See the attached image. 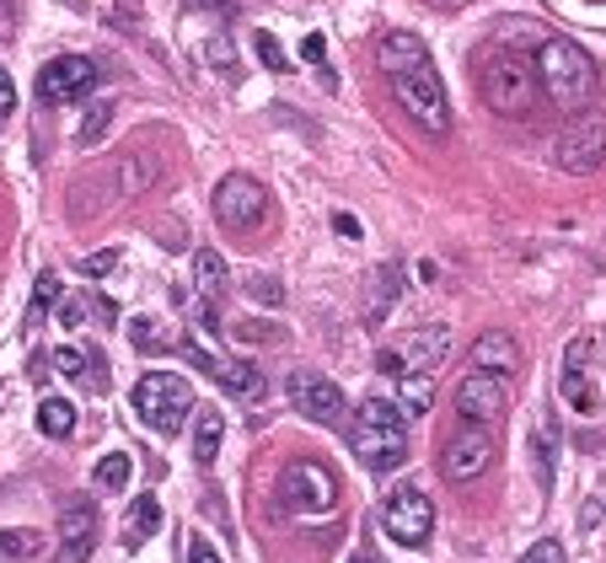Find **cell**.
<instances>
[{"label":"cell","mask_w":606,"mask_h":563,"mask_svg":"<svg viewBox=\"0 0 606 563\" xmlns=\"http://www.w3.org/2000/svg\"><path fill=\"white\" fill-rule=\"evenodd\" d=\"M537 76H542V91L559 102V108H591L596 102V86H602V71L596 59L580 48L574 39H548L537 48Z\"/></svg>","instance_id":"6da1fadb"},{"label":"cell","mask_w":606,"mask_h":563,"mask_svg":"<svg viewBox=\"0 0 606 563\" xmlns=\"http://www.w3.org/2000/svg\"><path fill=\"white\" fill-rule=\"evenodd\" d=\"M537 59H526L516 48H499V54H488L484 59V102L494 113H505V119H516V113H531V102H537Z\"/></svg>","instance_id":"7a4b0ae2"},{"label":"cell","mask_w":606,"mask_h":563,"mask_svg":"<svg viewBox=\"0 0 606 563\" xmlns=\"http://www.w3.org/2000/svg\"><path fill=\"white\" fill-rule=\"evenodd\" d=\"M134 413L145 419V430L156 435H177L194 413V387L177 370H151L134 381Z\"/></svg>","instance_id":"3957f363"},{"label":"cell","mask_w":606,"mask_h":563,"mask_svg":"<svg viewBox=\"0 0 606 563\" xmlns=\"http://www.w3.org/2000/svg\"><path fill=\"white\" fill-rule=\"evenodd\" d=\"M553 161H559V172H569V177L602 172V161H606V113L602 108H580V113L559 129Z\"/></svg>","instance_id":"277c9868"},{"label":"cell","mask_w":606,"mask_h":563,"mask_svg":"<svg viewBox=\"0 0 606 563\" xmlns=\"http://www.w3.org/2000/svg\"><path fill=\"white\" fill-rule=\"evenodd\" d=\"M392 91H398L408 119L424 123L430 134H445V129H451V97H445V80L435 76V65H413L403 76H392Z\"/></svg>","instance_id":"5b68a950"},{"label":"cell","mask_w":606,"mask_h":563,"mask_svg":"<svg viewBox=\"0 0 606 563\" xmlns=\"http://www.w3.org/2000/svg\"><path fill=\"white\" fill-rule=\"evenodd\" d=\"M280 499L295 516H333L338 483L327 478V467H317V462H290L280 473Z\"/></svg>","instance_id":"8992f818"},{"label":"cell","mask_w":606,"mask_h":563,"mask_svg":"<svg viewBox=\"0 0 606 563\" xmlns=\"http://www.w3.org/2000/svg\"><path fill=\"white\" fill-rule=\"evenodd\" d=\"M381 526H387V537H392L398 548H430V537H435V505L408 483L398 494H387Z\"/></svg>","instance_id":"52a82bcc"},{"label":"cell","mask_w":606,"mask_h":563,"mask_svg":"<svg viewBox=\"0 0 606 563\" xmlns=\"http://www.w3.org/2000/svg\"><path fill=\"white\" fill-rule=\"evenodd\" d=\"M215 215H220L226 231H252V226H263V215H269V194H263V183L247 177V172L220 177V183H215Z\"/></svg>","instance_id":"ba28073f"},{"label":"cell","mask_w":606,"mask_h":563,"mask_svg":"<svg viewBox=\"0 0 606 563\" xmlns=\"http://www.w3.org/2000/svg\"><path fill=\"white\" fill-rule=\"evenodd\" d=\"M494 467V435L484 424H462L451 441L441 445V473L451 483H473Z\"/></svg>","instance_id":"9c48e42d"},{"label":"cell","mask_w":606,"mask_h":563,"mask_svg":"<svg viewBox=\"0 0 606 563\" xmlns=\"http://www.w3.org/2000/svg\"><path fill=\"white\" fill-rule=\"evenodd\" d=\"M505 408H510V387H505V376H494V370H473V376H462V387H456V413H462L467 424L494 430V424L505 419Z\"/></svg>","instance_id":"30bf717a"},{"label":"cell","mask_w":606,"mask_h":563,"mask_svg":"<svg viewBox=\"0 0 606 563\" xmlns=\"http://www.w3.org/2000/svg\"><path fill=\"white\" fill-rule=\"evenodd\" d=\"M91 86H97V65L86 54H59V59H48L39 71L43 102H82Z\"/></svg>","instance_id":"8fae6325"},{"label":"cell","mask_w":606,"mask_h":563,"mask_svg":"<svg viewBox=\"0 0 606 563\" xmlns=\"http://www.w3.org/2000/svg\"><path fill=\"white\" fill-rule=\"evenodd\" d=\"M349 451L360 456V467L370 473H392L408 462V435L403 430H376V424H355L349 430Z\"/></svg>","instance_id":"7c38bea8"},{"label":"cell","mask_w":606,"mask_h":563,"mask_svg":"<svg viewBox=\"0 0 606 563\" xmlns=\"http://www.w3.org/2000/svg\"><path fill=\"white\" fill-rule=\"evenodd\" d=\"M91 542H97V510L86 499H65L59 505V548H54V563H86L91 559Z\"/></svg>","instance_id":"4fadbf2b"},{"label":"cell","mask_w":606,"mask_h":563,"mask_svg":"<svg viewBox=\"0 0 606 563\" xmlns=\"http://www.w3.org/2000/svg\"><path fill=\"white\" fill-rule=\"evenodd\" d=\"M290 402L312 419V424H338L344 419V392L323 381V376H312V370H295L290 376Z\"/></svg>","instance_id":"5bb4252c"},{"label":"cell","mask_w":606,"mask_h":563,"mask_svg":"<svg viewBox=\"0 0 606 563\" xmlns=\"http://www.w3.org/2000/svg\"><path fill=\"white\" fill-rule=\"evenodd\" d=\"M445 355H451V327H445V322L419 327V333L403 344V365L413 370V376H435V370L445 365Z\"/></svg>","instance_id":"9a60e30c"},{"label":"cell","mask_w":606,"mask_h":563,"mask_svg":"<svg viewBox=\"0 0 606 563\" xmlns=\"http://www.w3.org/2000/svg\"><path fill=\"white\" fill-rule=\"evenodd\" d=\"M521 365V344H516V333H505V327H488L473 338V370H494V376H510Z\"/></svg>","instance_id":"2e32d148"},{"label":"cell","mask_w":606,"mask_h":563,"mask_svg":"<svg viewBox=\"0 0 606 563\" xmlns=\"http://www.w3.org/2000/svg\"><path fill=\"white\" fill-rule=\"evenodd\" d=\"M376 59H381V71L387 76H403V71H413V65H430V43L419 39V33H387V39L376 43Z\"/></svg>","instance_id":"e0dca14e"},{"label":"cell","mask_w":606,"mask_h":563,"mask_svg":"<svg viewBox=\"0 0 606 563\" xmlns=\"http://www.w3.org/2000/svg\"><path fill=\"white\" fill-rule=\"evenodd\" d=\"M162 531V505L156 499H129V516H123V548H140L145 537Z\"/></svg>","instance_id":"ac0fdd59"},{"label":"cell","mask_w":606,"mask_h":563,"mask_svg":"<svg viewBox=\"0 0 606 563\" xmlns=\"http://www.w3.org/2000/svg\"><path fill=\"white\" fill-rule=\"evenodd\" d=\"M215 381L226 387V392H237V398L258 402L263 392H269V381H263V370H252V365L242 360H220V370H215Z\"/></svg>","instance_id":"d6986e66"},{"label":"cell","mask_w":606,"mask_h":563,"mask_svg":"<svg viewBox=\"0 0 606 563\" xmlns=\"http://www.w3.org/2000/svg\"><path fill=\"white\" fill-rule=\"evenodd\" d=\"M355 424H376V430H408V408L398 398H365L355 408Z\"/></svg>","instance_id":"ffe728a7"},{"label":"cell","mask_w":606,"mask_h":563,"mask_svg":"<svg viewBox=\"0 0 606 563\" xmlns=\"http://www.w3.org/2000/svg\"><path fill=\"white\" fill-rule=\"evenodd\" d=\"M220 441H226V419L215 408H199L194 413V462H215Z\"/></svg>","instance_id":"44dd1931"},{"label":"cell","mask_w":606,"mask_h":563,"mask_svg":"<svg viewBox=\"0 0 606 563\" xmlns=\"http://www.w3.org/2000/svg\"><path fill=\"white\" fill-rule=\"evenodd\" d=\"M43 553V537L28 531V526H6L0 531V563H28Z\"/></svg>","instance_id":"7402d4cb"},{"label":"cell","mask_w":606,"mask_h":563,"mask_svg":"<svg viewBox=\"0 0 606 563\" xmlns=\"http://www.w3.org/2000/svg\"><path fill=\"white\" fill-rule=\"evenodd\" d=\"M39 430L48 435V441H65L71 430H76V408L65 398H43L39 402Z\"/></svg>","instance_id":"603a6c76"},{"label":"cell","mask_w":606,"mask_h":563,"mask_svg":"<svg viewBox=\"0 0 606 563\" xmlns=\"http://www.w3.org/2000/svg\"><path fill=\"white\" fill-rule=\"evenodd\" d=\"M194 284H199L204 295H220V290H226V258H220L215 247H199V252H194Z\"/></svg>","instance_id":"cb8c5ba5"},{"label":"cell","mask_w":606,"mask_h":563,"mask_svg":"<svg viewBox=\"0 0 606 563\" xmlns=\"http://www.w3.org/2000/svg\"><path fill=\"white\" fill-rule=\"evenodd\" d=\"M129 344L140 355H162V349H172V333L156 317H129Z\"/></svg>","instance_id":"d4e9b609"},{"label":"cell","mask_w":606,"mask_h":563,"mask_svg":"<svg viewBox=\"0 0 606 563\" xmlns=\"http://www.w3.org/2000/svg\"><path fill=\"white\" fill-rule=\"evenodd\" d=\"M398 381H403V408H408V419H419V413H430V402H435V376H413V370H408V376H398Z\"/></svg>","instance_id":"484cf974"},{"label":"cell","mask_w":606,"mask_h":563,"mask_svg":"<svg viewBox=\"0 0 606 563\" xmlns=\"http://www.w3.org/2000/svg\"><path fill=\"white\" fill-rule=\"evenodd\" d=\"M91 478H97V488H113V494H119V488H129V478H134V456H129V451H113V456H102Z\"/></svg>","instance_id":"4316f807"},{"label":"cell","mask_w":606,"mask_h":563,"mask_svg":"<svg viewBox=\"0 0 606 563\" xmlns=\"http://www.w3.org/2000/svg\"><path fill=\"white\" fill-rule=\"evenodd\" d=\"M48 306H59V280H54V274H39V284H33V306H28V327H33Z\"/></svg>","instance_id":"83f0119b"},{"label":"cell","mask_w":606,"mask_h":563,"mask_svg":"<svg viewBox=\"0 0 606 563\" xmlns=\"http://www.w3.org/2000/svg\"><path fill=\"white\" fill-rule=\"evenodd\" d=\"M151 177H156V166H151V161H145V156H129V161H123V166H119L123 194H140V188H145Z\"/></svg>","instance_id":"f1b7e54d"},{"label":"cell","mask_w":606,"mask_h":563,"mask_svg":"<svg viewBox=\"0 0 606 563\" xmlns=\"http://www.w3.org/2000/svg\"><path fill=\"white\" fill-rule=\"evenodd\" d=\"M247 295L263 301V306H284V284L274 274H247Z\"/></svg>","instance_id":"f546056e"},{"label":"cell","mask_w":606,"mask_h":563,"mask_svg":"<svg viewBox=\"0 0 606 563\" xmlns=\"http://www.w3.org/2000/svg\"><path fill=\"white\" fill-rule=\"evenodd\" d=\"M113 269H119V247H102V252L82 258V274H86V280H108Z\"/></svg>","instance_id":"4dcf8cb0"},{"label":"cell","mask_w":606,"mask_h":563,"mask_svg":"<svg viewBox=\"0 0 606 563\" xmlns=\"http://www.w3.org/2000/svg\"><path fill=\"white\" fill-rule=\"evenodd\" d=\"M48 365H54L59 376H71V381H86V365H91V360H86L82 349H54V360H48Z\"/></svg>","instance_id":"1f68e13d"},{"label":"cell","mask_w":606,"mask_h":563,"mask_svg":"<svg viewBox=\"0 0 606 563\" xmlns=\"http://www.w3.org/2000/svg\"><path fill=\"white\" fill-rule=\"evenodd\" d=\"M108 119H113V102H97V108H91V119L82 123V145H97V140H102V129H108Z\"/></svg>","instance_id":"d6a6232c"},{"label":"cell","mask_w":606,"mask_h":563,"mask_svg":"<svg viewBox=\"0 0 606 563\" xmlns=\"http://www.w3.org/2000/svg\"><path fill=\"white\" fill-rule=\"evenodd\" d=\"M521 563H564V542H559V537H542V542L526 548Z\"/></svg>","instance_id":"836d02e7"},{"label":"cell","mask_w":606,"mask_h":563,"mask_svg":"<svg viewBox=\"0 0 606 563\" xmlns=\"http://www.w3.org/2000/svg\"><path fill=\"white\" fill-rule=\"evenodd\" d=\"M258 59H263V65H269V71H290V59H284V48H280V39H274V33H258Z\"/></svg>","instance_id":"e575fe53"},{"label":"cell","mask_w":606,"mask_h":563,"mask_svg":"<svg viewBox=\"0 0 606 563\" xmlns=\"http://www.w3.org/2000/svg\"><path fill=\"white\" fill-rule=\"evenodd\" d=\"M204 65H220L226 76H237V71H231V43H226V39H209V43H204Z\"/></svg>","instance_id":"d590c367"},{"label":"cell","mask_w":606,"mask_h":563,"mask_svg":"<svg viewBox=\"0 0 606 563\" xmlns=\"http://www.w3.org/2000/svg\"><path fill=\"white\" fill-rule=\"evenodd\" d=\"M86 322V295H65L59 301V327H82Z\"/></svg>","instance_id":"8d00e7d4"},{"label":"cell","mask_w":606,"mask_h":563,"mask_svg":"<svg viewBox=\"0 0 606 563\" xmlns=\"http://www.w3.org/2000/svg\"><path fill=\"white\" fill-rule=\"evenodd\" d=\"M11 113H17V86H11L6 65H0V119H11Z\"/></svg>","instance_id":"74e56055"},{"label":"cell","mask_w":606,"mask_h":563,"mask_svg":"<svg viewBox=\"0 0 606 563\" xmlns=\"http://www.w3.org/2000/svg\"><path fill=\"white\" fill-rule=\"evenodd\" d=\"M333 231H338V237H360V220L338 209V215H333Z\"/></svg>","instance_id":"f35d334b"},{"label":"cell","mask_w":606,"mask_h":563,"mask_svg":"<svg viewBox=\"0 0 606 563\" xmlns=\"http://www.w3.org/2000/svg\"><path fill=\"white\" fill-rule=\"evenodd\" d=\"M188 563H226V559H220V553H215L209 542H194V553H188Z\"/></svg>","instance_id":"ab89813d"},{"label":"cell","mask_w":606,"mask_h":563,"mask_svg":"<svg viewBox=\"0 0 606 563\" xmlns=\"http://www.w3.org/2000/svg\"><path fill=\"white\" fill-rule=\"evenodd\" d=\"M237 333H242L247 344H252V338H269V327H263V322H242V327H237Z\"/></svg>","instance_id":"60d3db41"},{"label":"cell","mask_w":606,"mask_h":563,"mask_svg":"<svg viewBox=\"0 0 606 563\" xmlns=\"http://www.w3.org/2000/svg\"><path fill=\"white\" fill-rule=\"evenodd\" d=\"M301 54H306V59H323V39H317V33H312V39L301 43Z\"/></svg>","instance_id":"b9f144b4"},{"label":"cell","mask_w":606,"mask_h":563,"mask_svg":"<svg viewBox=\"0 0 606 563\" xmlns=\"http://www.w3.org/2000/svg\"><path fill=\"white\" fill-rule=\"evenodd\" d=\"M188 6H226V0H188Z\"/></svg>","instance_id":"7bdbcfd3"},{"label":"cell","mask_w":606,"mask_h":563,"mask_svg":"<svg viewBox=\"0 0 606 563\" xmlns=\"http://www.w3.org/2000/svg\"><path fill=\"white\" fill-rule=\"evenodd\" d=\"M349 563H376V559H370V553H355V559H349Z\"/></svg>","instance_id":"ee69618b"},{"label":"cell","mask_w":606,"mask_h":563,"mask_svg":"<svg viewBox=\"0 0 606 563\" xmlns=\"http://www.w3.org/2000/svg\"><path fill=\"white\" fill-rule=\"evenodd\" d=\"M441 6H462V0H441Z\"/></svg>","instance_id":"f6af8a7d"}]
</instances>
